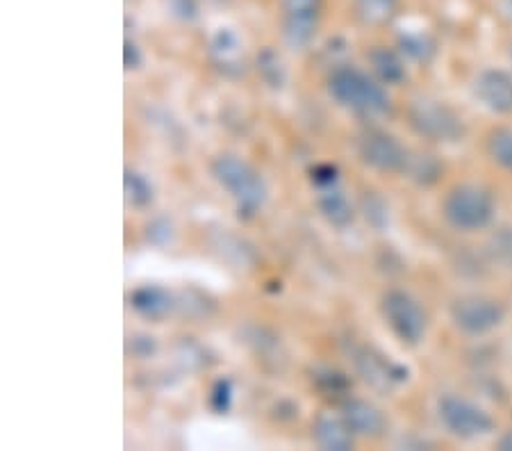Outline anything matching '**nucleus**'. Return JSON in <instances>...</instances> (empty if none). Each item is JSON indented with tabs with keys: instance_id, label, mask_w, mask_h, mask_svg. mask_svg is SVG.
Segmentation results:
<instances>
[{
	"instance_id": "nucleus-1",
	"label": "nucleus",
	"mask_w": 512,
	"mask_h": 451,
	"mask_svg": "<svg viewBox=\"0 0 512 451\" xmlns=\"http://www.w3.org/2000/svg\"><path fill=\"white\" fill-rule=\"evenodd\" d=\"M328 94L340 108L365 119H381L392 114V98L383 82L353 64H340L328 76Z\"/></svg>"
},
{
	"instance_id": "nucleus-2",
	"label": "nucleus",
	"mask_w": 512,
	"mask_h": 451,
	"mask_svg": "<svg viewBox=\"0 0 512 451\" xmlns=\"http://www.w3.org/2000/svg\"><path fill=\"white\" fill-rule=\"evenodd\" d=\"M210 174L230 201L235 203L239 219H253L267 203V183L251 162L235 153H221L210 162Z\"/></svg>"
},
{
	"instance_id": "nucleus-3",
	"label": "nucleus",
	"mask_w": 512,
	"mask_h": 451,
	"mask_svg": "<svg viewBox=\"0 0 512 451\" xmlns=\"http://www.w3.org/2000/svg\"><path fill=\"white\" fill-rule=\"evenodd\" d=\"M442 217L458 233H481L497 217V199L483 185H453L442 199Z\"/></svg>"
},
{
	"instance_id": "nucleus-4",
	"label": "nucleus",
	"mask_w": 512,
	"mask_h": 451,
	"mask_svg": "<svg viewBox=\"0 0 512 451\" xmlns=\"http://www.w3.org/2000/svg\"><path fill=\"white\" fill-rule=\"evenodd\" d=\"M412 133L431 144H458L467 137V123L460 112L437 98H415L406 110Z\"/></svg>"
},
{
	"instance_id": "nucleus-5",
	"label": "nucleus",
	"mask_w": 512,
	"mask_h": 451,
	"mask_svg": "<svg viewBox=\"0 0 512 451\" xmlns=\"http://www.w3.org/2000/svg\"><path fill=\"white\" fill-rule=\"evenodd\" d=\"M508 317L506 303L487 294H460L451 301L449 319L467 338H483L503 326Z\"/></svg>"
},
{
	"instance_id": "nucleus-6",
	"label": "nucleus",
	"mask_w": 512,
	"mask_h": 451,
	"mask_svg": "<svg viewBox=\"0 0 512 451\" xmlns=\"http://www.w3.org/2000/svg\"><path fill=\"white\" fill-rule=\"evenodd\" d=\"M437 420L449 436L465 442L487 438L497 431V422L483 406L451 392L437 399Z\"/></svg>"
},
{
	"instance_id": "nucleus-7",
	"label": "nucleus",
	"mask_w": 512,
	"mask_h": 451,
	"mask_svg": "<svg viewBox=\"0 0 512 451\" xmlns=\"http://www.w3.org/2000/svg\"><path fill=\"white\" fill-rule=\"evenodd\" d=\"M381 315L399 342L417 347L426 340L428 313L410 292L399 287L387 290L381 297Z\"/></svg>"
},
{
	"instance_id": "nucleus-8",
	"label": "nucleus",
	"mask_w": 512,
	"mask_h": 451,
	"mask_svg": "<svg viewBox=\"0 0 512 451\" xmlns=\"http://www.w3.org/2000/svg\"><path fill=\"white\" fill-rule=\"evenodd\" d=\"M355 151L365 167L385 176L406 174L410 149L403 146L399 137L387 133L383 128H367L355 139Z\"/></svg>"
},
{
	"instance_id": "nucleus-9",
	"label": "nucleus",
	"mask_w": 512,
	"mask_h": 451,
	"mask_svg": "<svg viewBox=\"0 0 512 451\" xmlns=\"http://www.w3.org/2000/svg\"><path fill=\"white\" fill-rule=\"evenodd\" d=\"M353 365L355 372L362 376L371 390L378 392V395H390L399 385L410 379V369L406 365L396 363L390 356H385L383 351L374 347H353Z\"/></svg>"
},
{
	"instance_id": "nucleus-10",
	"label": "nucleus",
	"mask_w": 512,
	"mask_h": 451,
	"mask_svg": "<svg viewBox=\"0 0 512 451\" xmlns=\"http://www.w3.org/2000/svg\"><path fill=\"white\" fill-rule=\"evenodd\" d=\"M324 14V0H283L280 28L283 39L294 51H305L315 41Z\"/></svg>"
},
{
	"instance_id": "nucleus-11",
	"label": "nucleus",
	"mask_w": 512,
	"mask_h": 451,
	"mask_svg": "<svg viewBox=\"0 0 512 451\" xmlns=\"http://www.w3.org/2000/svg\"><path fill=\"white\" fill-rule=\"evenodd\" d=\"M474 96L485 110L499 117L512 114V73L506 69H483L474 78Z\"/></svg>"
},
{
	"instance_id": "nucleus-12",
	"label": "nucleus",
	"mask_w": 512,
	"mask_h": 451,
	"mask_svg": "<svg viewBox=\"0 0 512 451\" xmlns=\"http://www.w3.org/2000/svg\"><path fill=\"white\" fill-rule=\"evenodd\" d=\"M342 417L349 424L355 438H383L387 431V417L378 406L367 399L349 397L342 401Z\"/></svg>"
},
{
	"instance_id": "nucleus-13",
	"label": "nucleus",
	"mask_w": 512,
	"mask_h": 451,
	"mask_svg": "<svg viewBox=\"0 0 512 451\" xmlns=\"http://www.w3.org/2000/svg\"><path fill=\"white\" fill-rule=\"evenodd\" d=\"M312 440L324 451H349L353 449L355 436L342 413H319L312 422Z\"/></svg>"
},
{
	"instance_id": "nucleus-14",
	"label": "nucleus",
	"mask_w": 512,
	"mask_h": 451,
	"mask_svg": "<svg viewBox=\"0 0 512 451\" xmlns=\"http://www.w3.org/2000/svg\"><path fill=\"white\" fill-rule=\"evenodd\" d=\"M130 308L135 310L139 317L148 319V322H162L167 319L173 308H176V299L173 294L162 285H142L130 294Z\"/></svg>"
},
{
	"instance_id": "nucleus-15",
	"label": "nucleus",
	"mask_w": 512,
	"mask_h": 451,
	"mask_svg": "<svg viewBox=\"0 0 512 451\" xmlns=\"http://www.w3.org/2000/svg\"><path fill=\"white\" fill-rule=\"evenodd\" d=\"M367 60L371 64L374 76L383 82V85L399 87L408 80V60L401 55L399 48L390 46H374L367 53Z\"/></svg>"
},
{
	"instance_id": "nucleus-16",
	"label": "nucleus",
	"mask_w": 512,
	"mask_h": 451,
	"mask_svg": "<svg viewBox=\"0 0 512 451\" xmlns=\"http://www.w3.org/2000/svg\"><path fill=\"white\" fill-rule=\"evenodd\" d=\"M317 208L330 226L337 231L349 228L355 219L353 203L346 199V194L340 190V185H330L317 190Z\"/></svg>"
},
{
	"instance_id": "nucleus-17",
	"label": "nucleus",
	"mask_w": 512,
	"mask_h": 451,
	"mask_svg": "<svg viewBox=\"0 0 512 451\" xmlns=\"http://www.w3.org/2000/svg\"><path fill=\"white\" fill-rule=\"evenodd\" d=\"M210 55L224 73H244V46L230 28H221L210 41Z\"/></svg>"
},
{
	"instance_id": "nucleus-18",
	"label": "nucleus",
	"mask_w": 512,
	"mask_h": 451,
	"mask_svg": "<svg viewBox=\"0 0 512 451\" xmlns=\"http://www.w3.org/2000/svg\"><path fill=\"white\" fill-rule=\"evenodd\" d=\"M444 174V162L435 153L410 151L406 176L419 187H433Z\"/></svg>"
},
{
	"instance_id": "nucleus-19",
	"label": "nucleus",
	"mask_w": 512,
	"mask_h": 451,
	"mask_svg": "<svg viewBox=\"0 0 512 451\" xmlns=\"http://www.w3.org/2000/svg\"><path fill=\"white\" fill-rule=\"evenodd\" d=\"M396 48H399L408 62L419 64V67L431 64L437 55V41L428 32H403V35H399Z\"/></svg>"
},
{
	"instance_id": "nucleus-20",
	"label": "nucleus",
	"mask_w": 512,
	"mask_h": 451,
	"mask_svg": "<svg viewBox=\"0 0 512 451\" xmlns=\"http://www.w3.org/2000/svg\"><path fill=\"white\" fill-rule=\"evenodd\" d=\"M485 153L492 164L512 178V126H494L485 135Z\"/></svg>"
},
{
	"instance_id": "nucleus-21",
	"label": "nucleus",
	"mask_w": 512,
	"mask_h": 451,
	"mask_svg": "<svg viewBox=\"0 0 512 451\" xmlns=\"http://www.w3.org/2000/svg\"><path fill=\"white\" fill-rule=\"evenodd\" d=\"M355 14L360 16L367 26H387L396 14H399L401 0H353Z\"/></svg>"
},
{
	"instance_id": "nucleus-22",
	"label": "nucleus",
	"mask_w": 512,
	"mask_h": 451,
	"mask_svg": "<svg viewBox=\"0 0 512 451\" xmlns=\"http://www.w3.org/2000/svg\"><path fill=\"white\" fill-rule=\"evenodd\" d=\"M123 192H126L128 205L137 210H144L153 203V185L144 174H139L135 169H126V176H123Z\"/></svg>"
},
{
	"instance_id": "nucleus-23",
	"label": "nucleus",
	"mask_w": 512,
	"mask_h": 451,
	"mask_svg": "<svg viewBox=\"0 0 512 451\" xmlns=\"http://www.w3.org/2000/svg\"><path fill=\"white\" fill-rule=\"evenodd\" d=\"M312 383L324 392V395H346L351 390V379L335 367H317L312 372Z\"/></svg>"
},
{
	"instance_id": "nucleus-24",
	"label": "nucleus",
	"mask_w": 512,
	"mask_h": 451,
	"mask_svg": "<svg viewBox=\"0 0 512 451\" xmlns=\"http://www.w3.org/2000/svg\"><path fill=\"white\" fill-rule=\"evenodd\" d=\"M487 256L497 265L512 269V226H503L487 242Z\"/></svg>"
},
{
	"instance_id": "nucleus-25",
	"label": "nucleus",
	"mask_w": 512,
	"mask_h": 451,
	"mask_svg": "<svg viewBox=\"0 0 512 451\" xmlns=\"http://www.w3.org/2000/svg\"><path fill=\"white\" fill-rule=\"evenodd\" d=\"M258 69H260V76L269 87L280 89L285 85L283 62H280V57L276 55V51H271V48H264V51L258 55Z\"/></svg>"
},
{
	"instance_id": "nucleus-26",
	"label": "nucleus",
	"mask_w": 512,
	"mask_h": 451,
	"mask_svg": "<svg viewBox=\"0 0 512 451\" xmlns=\"http://www.w3.org/2000/svg\"><path fill=\"white\" fill-rule=\"evenodd\" d=\"M362 215L374 228H385L387 221H390V210H387V203L378 196L376 192H365L362 196Z\"/></svg>"
},
{
	"instance_id": "nucleus-27",
	"label": "nucleus",
	"mask_w": 512,
	"mask_h": 451,
	"mask_svg": "<svg viewBox=\"0 0 512 451\" xmlns=\"http://www.w3.org/2000/svg\"><path fill=\"white\" fill-rule=\"evenodd\" d=\"M233 392V381L230 379H219L212 385L210 406L214 413H228L230 406H233Z\"/></svg>"
},
{
	"instance_id": "nucleus-28",
	"label": "nucleus",
	"mask_w": 512,
	"mask_h": 451,
	"mask_svg": "<svg viewBox=\"0 0 512 451\" xmlns=\"http://www.w3.org/2000/svg\"><path fill=\"white\" fill-rule=\"evenodd\" d=\"M312 185L315 190H321V187H330V185H340V169L335 164H317L315 169L310 171Z\"/></svg>"
},
{
	"instance_id": "nucleus-29",
	"label": "nucleus",
	"mask_w": 512,
	"mask_h": 451,
	"mask_svg": "<svg viewBox=\"0 0 512 451\" xmlns=\"http://www.w3.org/2000/svg\"><path fill=\"white\" fill-rule=\"evenodd\" d=\"M128 349L130 354L135 358H151L155 351H158V342L151 335H135V338H130L128 342Z\"/></svg>"
},
{
	"instance_id": "nucleus-30",
	"label": "nucleus",
	"mask_w": 512,
	"mask_h": 451,
	"mask_svg": "<svg viewBox=\"0 0 512 451\" xmlns=\"http://www.w3.org/2000/svg\"><path fill=\"white\" fill-rule=\"evenodd\" d=\"M171 224L167 219H155L148 224V240L155 242V244H167L171 242Z\"/></svg>"
},
{
	"instance_id": "nucleus-31",
	"label": "nucleus",
	"mask_w": 512,
	"mask_h": 451,
	"mask_svg": "<svg viewBox=\"0 0 512 451\" xmlns=\"http://www.w3.org/2000/svg\"><path fill=\"white\" fill-rule=\"evenodd\" d=\"M123 64H126V69H139L144 64V55H142V48H139L135 41L126 39V48H123Z\"/></svg>"
},
{
	"instance_id": "nucleus-32",
	"label": "nucleus",
	"mask_w": 512,
	"mask_h": 451,
	"mask_svg": "<svg viewBox=\"0 0 512 451\" xmlns=\"http://www.w3.org/2000/svg\"><path fill=\"white\" fill-rule=\"evenodd\" d=\"M497 449L501 451H512V429H508L503 436L497 440Z\"/></svg>"
},
{
	"instance_id": "nucleus-33",
	"label": "nucleus",
	"mask_w": 512,
	"mask_h": 451,
	"mask_svg": "<svg viewBox=\"0 0 512 451\" xmlns=\"http://www.w3.org/2000/svg\"><path fill=\"white\" fill-rule=\"evenodd\" d=\"M503 14H506L508 16V19L512 21V0H503Z\"/></svg>"
},
{
	"instance_id": "nucleus-34",
	"label": "nucleus",
	"mask_w": 512,
	"mask_h": 451,
	"mask_svg": "<svg viewBox=\"0 0 512 451\" xmlns=\"http://www.w3.org/2000/svg\"><path fill=\"white\" fill-rule=\"evenodd\" d=\"M510 57H512V48H510Z\"/></svg>"
}]
</instances>
